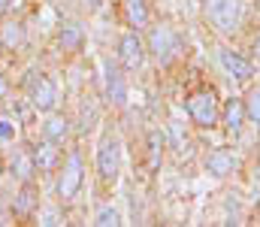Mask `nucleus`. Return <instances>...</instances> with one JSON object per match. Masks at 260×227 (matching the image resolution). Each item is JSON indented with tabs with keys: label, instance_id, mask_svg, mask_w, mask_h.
Wrapping results in <instances>:
<instances>
[{
	"label": "nucleus",
	"instance_id": "15",
	"mask_svg": "<svg viewBox=\"0 0 260 227\" xmlns=\"http://www.w3.org/2000/svg\"><path fill=\"white\" fill-rule=\"evenodd\" d=\"M43 134H46V140H52V143H64L67 134H70V121H67L64 115H52V118L43 124Z\"/></svg>",
	"mask_w": 260,
	"mask_h": 227
},
{
	"label": "nucleus",
	"instance_id": "5",
	"mask_svg": "<svg viewBox=\"0 0 260 227\" xmlns=\"http://www.w3.org/2000/svg\"><path fill=\"white\" fill-rule=\"evenodd\" d=\"M121 170V143L115 137H106L97 149V176L103 182H115Z\"/></svg>",
	"mask_w": 260,
	"mask_h": 227
},
{
	"label": "nucleus",
	"instance_id": "12",
	"mask_svg": "<svg viewBox=\"0 0 260 227\" xmlns=\"http://www.w3.org/2000/svg\"><path fill=\"white\" fill-rule=\"evenodd\" d=\"M58 143H52V140H43L40 146H34L30 151V157H34V167L37 170H43V173H52L55 167H58V160H61V154L55 149Z\"/></svg>",
	"mask_w": 260,
	"mask_h": 227
},
{
	"label": "nucleus",
	"instance_id": "7",
	"mask_svg": "<svg viewBox=\"0 0 260 227\" xmlns=\"http://www.w3.org/2000/svg\"><path fill=\"white\" fill-rule=\"evenodd\" d=\"M118 61L124 70H139L142 61H145V43L142 37L133 30V34H124L121 43H118Z\"/></svg>",
	"mask_w": 260,
	"mask_h": 227
},
{
	"label": "nucleus",
	"instance_id": "26",
	"mask_svg": "<svg viewBox=\"0 0 260 227\" xmlns=\"http://www.w3.org/2000/svg\"><path fill=\"white\" fill-rule=\"evenodd\" d=\"M9 3H12V0H0V9H6V6H9Z\"/></svg>",
	"mask_w": 260,
	"mask_h": 227
},
{
	"label": "nucleus",
	"instance_id": "27",
	"mask_svg": "<svg viewBox=\"0 0 260 227\" xmlns=\"http://www.w3.org/2000/svg\"><path fill=\"white\" fill-rule=\"evenodd\" d=\"M0 173H3V157H0Z\"/></svg>",
	"mask_w": 260,
	"mask_h": 227
},
{
	"label": "nucleus",
	"instance_id": "10",
	"mask_svg": "<svg viewBox=\"0 0 260 227\" xmlns=\"http://www.w3.org/2000/svg\"><path fill=\"white\" fill-rule=\"evenodd\" d=\"M236 157L230 154V151L224 149H215L209 151V157H206V173H212L215 179H224V176H230V173H236Z\"/></svg>",
	"mask_w": 260,
	"mask_h": 227
},
{
	"label": "nucleus",
	"instance_id": "22",
	"mask_svg": "<svg viewBox=\"0 0 260 227\" xmlns=\"http://www.w3.org/2000/svg\"><path fill=\"white\" fill-rule=\"evenodd\" d=\"M0 140H15V121L0 118Z\"/></svg>",
	"mask_w": 260,
	"mask_h": 227
},
{
	"label": "nucleus",
	"instance_id": "3",
	"mask_svg": "<svg viewBox=\"0 0 260 227\" xmlns=\"http://www.w3.org/2000/svg\"><path fill=\"white\" fill-rule=\"evenodd\" d=\"M27 100L40 112H52L58 106V88L46 73H30L27 79Z\"/></svg>",
	"mask_w": 260,
	"mask_h": 227
},
{
	"label": "nucleus",
	"instance_id": "19",
	"mask_svg": "<svg viewBox=\"0 0 260 227\" xmlns=\"http://www.w3.org/2000/svg\"><path fill=\"white\" fill-rule=\"evenodd\" d=\"M245 118L260 127V88H251L245 97Z\"/></svg>",
	"mask_w": 260,
	"mask_h": 227
},
{
	"label": "nucleus",
	"instance_id": "17",
	"mask_svg": "<svg viewBox=\"0 0 260 227\" xmlns=\"http://www.w3.org/2000/svg\"><path fill=\"white\" fill-rule=\"evenodd\" d=\"M124 9H127V21L136 27V30L148 24V6H145V0H127Z\"/></svg>",
	"mask_w": 260,
	"mask_h": 227
},
{
	"label": "nucleus",
	"instance_id": "18",
	"mask_svg": "<svg viewBox=\"0 0 260 227\" xmlns=\"http://www.w3.org/2000/svg\"><path fill=\"white\" fill-rule=\"evenodd\" d=\"M164 149H167V137H164L160 131H151V134H148V164H151V167H160Z\"/></svg>",
	"mask_w": 260,
	"mask_h": 227
},
{
	"label": "nucleus",
	"instance_id": "23",
	"mask_svg": "<svg viewBox=\"0 0 260 227\" xmlns=\"http://www.w3.org/2000/svg\"><path fill=\"white\" fill-rule=\"evenodd\" d=\"M40 224H46V227L61 224V218H58V212H43V215H40Z\"/></svg>",
	"mask_w": 260,
	"mask_h": 227
},
{
	"label": "nucleus",
	"instance_id": "13",
	"mask_svg": "<svg viewBox=\"0 0 260 227\" xmlns=\"http://www.w3.org/2000/svg\"><path fill=\"white\" fill-rule=\"evenodd\" d=\"M0 46L6 52H15L24 46V24L21 21H3L0 24Z\"/></svg>",
	"mask_w": 260,
	"mask_h": 227
},
{
	"label": "nucleus",
	"instance_id": "6",
	"mask_svg": "<svg viewBox=\"0 0 260 227\" xmlns=\"http://www.w3.org/2000/svg\"><path fill=\"white\" fill-rule=\"evenodd\" d=\"M82 176H85L82 154H79V151H70L64 170H61V176H58V197H61V200H73V197L79 194V188H82Z\"/></svg>",
	"mask_w": 260,
	"mask_h": 227
},
{
	"label": "nucleus",
	"instance_id": "20",
	"mask_svg": "<svg viewBox=\"0 0 260 227\" xmlns=\"http://www.w3.org/2000/svg\"><path fill=\"white\" fill-rule=\"evenodd\" d=\"M94 224H97V227H118V224H121V215H118V209L103 206V209L94 215Z\"/></svg>",
	"mask_w": 260,
	"mask_h": 227
},
{
	"label": "nucleus",
	"instance_id": "1",
	"mask_svg": "<svg viewBox=\"0 0 260 227\" xmlns=\"http://www.w3.org/2000/svg\"><path fill=\"white\" fill-rule=\"evenodd\" d=\"M206 15L221 34H233L242 27L245 0H206Z\"/></svg>",
	"mask_w": 260,
	"mask_h": 227
},
{
	"label": "nucleus",
	"instance_id": "24",
	"mask_svg": "<svg viewBox=\"0 0 260 227\" xmlns=\"http://www.w3.org/2000/svg\"><path fill=\"white\" fill-rule=\"evenodd\" d=\"M251 55H254V64L260 67V37L254 40V46H251Z\"/></svg>",
	"mask_w": 260,
	"mask_h": 227
},
{
	"label": "nucleus",
	"instance_id": "21",
	"mask_svg": "<svg viewBox=\"0 0 260 227\" xmlns=\"http://www.w3.org/2000/svg\"><path fill=\"white\" fill-rule=\"evenodd\" d=\"M12 167H15V173H18L21 179H30V173L37 170V167H34V157H30V154H18V160H15Z\"/></svg>",
	"mask_w": 260,
	"mask_h": 227
},
{
	"label": "nucleus",
	"instance_id": "14",
	"mask_svg": "<svg viewBox=\"0 0 260 227\" xmlns=\"http://www.w3.org/2000/svg\"><path fill=\"white\" fill-rule=\"evenodd\" d=\"M58 43H61L64 52H79V49H82V27L73 24V21L61 24V37H58Z\"/></svg>",
	"mask_w": 260,
	"mask_h": 227
},
{
	"label": "nucleus",
	"instance_id": "2",
	"mask_svg": "<svg viewBox=\"0 0 260 227\" xmlns=\"http://www.w3.org/2000/svg\"><path fill=\"white\" fill-rule=\"evenodd\" d=\"M188 115L197 127H215L218 118H221V109H218V97L212 88H203L188 97Z\"/></svg>",
	"mask_w": 260,
	"mask_h": 227
},
{
	"label": "nucleus",
	"instance_id": "9",
	"mask_svg": "<svg viewBox=\"0 0 260 227\" xmlns=\"http://www.w3.org/2000/svg\"><path fill=\"white\" fill-rule=\"evenodd\" d=\"M245 121H248V118H245V100H239V97H230V100L224 103V109H221V124L227 127V134L239 137Z\"/></svg>",
	"mask_w": 260,
	"mask_h": 227
},
{
	"label": "nucleus",
	"instance_id": "11",
	"mask_svg": "<svg viewBox=\"0 0 260 227\" xmlns=\"http://www.w3.org/2000/svg\"><path fill=\"white\" fill-rule=\"evenodd\" d=\"M106 97L115 106H124L127 103V82H124L121 70L112 67V64H106Z\"/></svg>",
	"mask_w": 260,
	"mask_h": 227
},
{
	"label": "nucleus",
	"instance_id": "25",
	"mask_svg": "<svg viewBox=\"0 0 260 227\" xmlns=\"http://www.w3.org/2000/svg\"><path fill=\"white\" fill-rule=\"evenodd\" d=\"M6 91H9V85H6V79L0 76V97H6Z\"/></svg>",
	"mask_w": 260,
	"mask_h": 227
},
{
	"label": "nucleus",
	"instance_id": "16",
	"mask_svg": "<svg viewBox=\"0 0 260 227\" xmlns=\"http://www.w3.org/2000/svg\"><path fill=\"white\" fill-rule=\"evenodd\" d=\"M34 206H37V188H34V185H24L21 194H18V200L12 203V212H15V215H30Z\"/></svg>",
	"mask_w": 260,
	"mask_h": 227
},
{
	"label": "nucleus",
	"instance_id": "4",
	"mask_svg": "<svg viewBox=\"0 0 260 227\" xmlns=\"http://www.w3.org/2000/svg\"><path fill=\"white\" fill-rule=\"evenodd\" d=\"M145 52H151L160 64H170V61L176 58V52H179V37H176V30H173L170 24L151 27V34H148V49H145Z\"/></svg>",
	"mask_w": 260,
	"mask_h": 227
},
{
	"label": "nucleus",
	"instance_id": "8",
	"mask_svg": "<svg viewBox=\"0 0 260 227\" xmlns=\"http://www.w3.org/2000/svg\"><path fill=\"white\" fill-rule=\"evenodd\" d=\"M218 61H221V67L227 70V76H233V79H239V82H248V79L254 76V61L242 58V55L233 52V49H221V52H218Z\"/></svg>",
	"mask_w": 260,
	"mask_h": 227
}]
</instances>
